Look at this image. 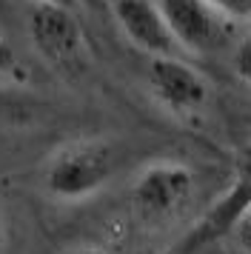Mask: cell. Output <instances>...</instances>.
Returning <instances> with one entry per match:
<instances>
[{
  "instance_id": "8fae6325",
  "label": "cell",
  "mask_w": 251,
  "mask_h": 254,
  "mask_svg": "<svg viewBox=\"0 0 251 254\" xmlns=\"http://www.w3.org/2000/svg\"><path fill=\"white\" fill-rule=\"evenodd\" d=\"M228 237H234L240 254H251V211H246V214L234 223V229H231Z\"/></svg>"
},
{
  "instance_id": "4fadbf2b",
  "label": "cell",
  "mask_w": 251,
  "mask_h": 254,
  "mask_svg": "<svg viewBox=\"0 0 251 254\" xmlns=\"http://www.w3.org/2000/svg\"><path fill=\"white\" fill-rule=\"evenodd\" d=\"M29 3H60V6H77V0H29Z\"/></svg>"
},
{
  "instance_id": "7c38bea8",
  "label": "cell",
  "mask_w": 251,
  "mask_h": 254,
  "mask_svg": "<svg viewBox=\"0 0 251 254\" xmlns=\"http://www.w3.org/2000/svg\"><path fill=\"white\" fill-rule=\"evenodd\" d=\"M66 254H112V252L103 249V246H94V243H86V246H74V249H68Z\"/></svg>"
},
{
  "instance_id": "9c48e42d",
  "label": "cell",
  "mask_w": 251,
  "mask_h": 254,
  "mask_svg": "<svg viewBox=\"0 0 251 254\" xmlns=\"http://www.w3.org/2000/svg\"><path fill=\"white\" fill-rule=\"evenodd\" d=\"M26 66L17 58V52L11 49V43L0 35V86H11V83H26Z\"/></svg>"
},
{
  "instance_id": "3957f363",
  "label": "cell",
  "mask_w": 251,
  "mask_h": 254,
  "mask_svg": "<svg viewBox=\"0 0 251 254\" xmlns=\"http://www.w3.org/2000/svg\"><path fill=\"white\" fill-rule=\"evenodd\" d=\"M160 12L180 52L188 55H217L231 49L243 26L231 20L211 0H157Z\"/></svg>"
},
{
  "instance_id": "5b68a950",
  "label": "cell",
  "mask_w": 251,
  "mask_h": 254,
  "mask_svg": "<svg viewBox=\"0 0 251 254\" xmlns=\"http://www.w3.org/2000/svg\"><path fill=\"white\" fill-rule=\"evenodd\" d=\"M26 32L34 52L55 69L80 66L86 58V32L77 12L60 3H32Z\"/></svg>"
},
{
  "instance_id": "ba28073f",
  "label": "cell",
  "mask_w": 251,
  "mask_h": 254,
  "mask_svg": "<svg viewBox=\"0 0 251 254\" xmlns=\"http://www.w3.org/2000/svg\"><path fill=\"white\" fill-rule=\"evenodd\" d=\"M228 63H231V71L243 86L251 89V26H243L240 35L234 37L231 43V55H228Z\"/></svg>"
},
{
  "instance_id": "277c9868",
  "label": "cell",
  "mask_w": 251,
  "mask_h": 254,
  "mask_svg": "<svg viewBox=\"0 0 251 254\" xmlns=\"http://www.w3.org/2000/svg\"><path fill=\"white\" fill-rule=\"evenodd\" d=\"M246 211H251V143L237 151L228 189L197 217L191 229L183 234L177 254H197L208 246L220 243L223 237L231 234L234 223Z\"/></svg>"
},
{
  "instance_id": "5bb4252c",
  "label": "cell",
  "mask_w": 251,
  "mask_h": 254,
  "mask_svg": "<svg viewBox=\"0 0 251 254\" xmlns=\"http://www.w3.org/2000/svg\"><path fill=\"white\" fill-rule=\"evenodd\" d=\"M137 254H166V252H157V249H140Z\"/></svg>"
},
{
  "instance_id": "52a82bcc",
  "label": "cell",
  "mask_w": 251,
  "mask_h": 254,
  "mask_svg": "<svg viewBox=\"0 0 251 254\" xmlns=\"http://www.w3.org/2000/svg\"><path fill=\"white\" fill-rule=\"evenodd\" d=\"M112 14L117 29L137 52H143L148 58H166V55L180 52L157 0H114Z\"/></svg>"
},
{
  "instance_id": "30bf717a",
  "label": "cell",
  "mask_w": 251,
  "mask_h": 254,
  "mask_svg": "<svg viewBox=\"0 0 251 254\" xmlns=\"http://www.w3.org/2000/svg\"><path fill=\"white\" fill-rule=\"evenodd\" d=\"M211 3H217L228 17L237 20L240 26L251 23V0H211Z\"/></svg>"
},
{
  "instance_id": "8992f818",
  "label": "cell",
  "mask_w": 251,
  "mask_h": 254,
  "mask_svg": "<svg viewBox=\"0 0 251 254\" xmlns=\"http://www.w3.org/2000/svg\"><path fill=\"white\" fill-rule=\"evenodd\" d=\"M146 86L157 106L183 120L200 115L211 94V83L205 80V74L194 69L188 60H183L180 55L148 58Z\"/></svg>"
},
{
  "instance_id": "7a4b0ae2",
  "label": "cell",
  "mask_w": 251,
  "mask_h": 254,
  "mask_svg": "<svg viewBox=\"0 0 251 254\" xmlns=\"http://www.w3.org/2000/svg\"><path fill=\"white\" fill-rule=\"evenodd\" d=\"M197 191V177L186 163L154 160L137 172L131 183V206L137 217L151 226L177 220Z\"/></svg>"
},
{
  "instance_id": "9a60e30c",
  "label": "cell",
  "mask_w": 251,
  "mask_h": 254,
  "mask_svg": "<svg viewBox=\"0 0 251 254\" xmlns=\"http://www.w3.org/2000/svg\"><path fill=\"white\" fill-rule=\"evenodd\" d=\"M3 240H6V234H3V223H0V249H3Z\"/></svg>"
},
{
  "instance_id": "6da1fadb",
  "label": "cell",
  "mask_w": 251,
  "mask_h": 254,
  "mask_svg": "<svg viewBox=\"0 0 251 254\" xmlns=\"http://www.w3.org/2000/svg\"><path fill=\"white\" fill-rule=\"evenodd\" d=\"M117 172V151L103 137H80L49 157L43 186L49 197L60 203H80L94 197Z\"/></svg>"
}]
</instances>
